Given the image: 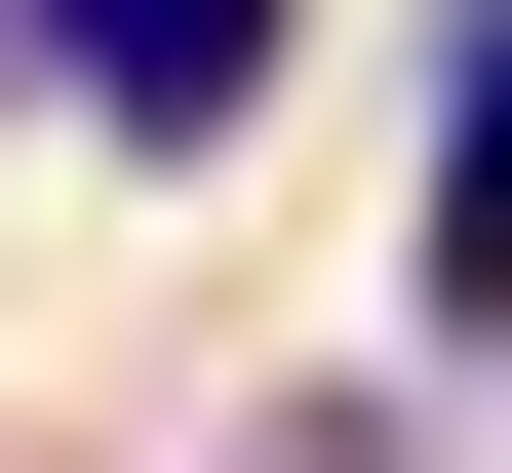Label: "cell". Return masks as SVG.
Here are the masks:
<instances>
[{"label": "cell", "mask_w": 512, "mask_h": 473, "mask_svg": "<svg viewBox=\"0 0 512 473\" xmlns=\"http://www.w3.org/2000/svg\"><path fill=\"white\" fill-rule=\"evenodd\" d=\"M40 40L119 79V119H237V79H276V0H40Z\"/></svg>", "instance_id": "6da1fadb"}, {"label": "cell", "mask_w": 512, "mask_h": 473, "mask_svg": "<svg viewBox=\"0 0 512 473\" xmlns=\"http://www.w3.org/2000/svg\"><path fill=\"white\" fill-rule=\"evenodd\" d=\"M434 316H512V40H473V119H434Z\"/></svg>", "instance_id": "7a4b0ae2"}]
</instances>
